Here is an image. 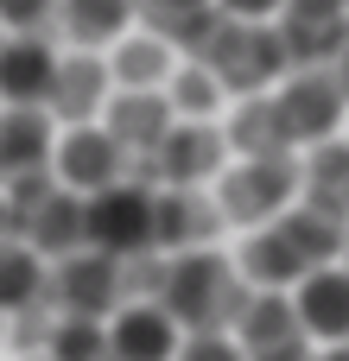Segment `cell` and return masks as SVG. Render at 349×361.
<instances>
[{
	"label": "cell",
	"instance_id": "6da1fadb",
	"mask_svg": "<svg viewBox=\"0 0 349 361\" xmlns=\"http://www.w3.org/2000/svg\"><path fill=\"white\" fill-rule=\"evenodd\" d=\"M159 305L184 336L203 330H235L242 305H248V279L235 273V260L191 247V254H165V279H159Z\"/></svg>",
	"mask_w": 349,
	"mask_h": 361
},
{
	"label": "cell",
	"instance_id": "7a4b0ae2",
	"mask_svg": "<svg viewBox=\"0 0 349 361\" xmlns=\"http://www.w3.org/2000/svg\"><path fill=\"white\" fill-rule=\"evenodd\" d=\"M153 197L159 190H140V184H108L95 197H83V247L108 254V260H140V254H159L153 247Z\"/></svg>",
	"mask_w": 349,
	"mask_h": 361
},
{
	"label": "cell",
	"instance_id": "3957f363",
	"mask_svg": "<svg viewBox=\"0 0 349 361\" xmlns=\"http://www.w3.org/2000/svg\"><path fill=\"white\" fill-rule=\"evenodd\" d=\"M292 190H299V159L280 152V159H242L223 171V190H216V209L223 222H248V228H267L292 209Z\"/></svg>",
	"mask_w": 349,
	"mask_h": 361
},
{
	"label": "cell",
	"instance_id": "277c9868",
	"mask_svg": "<svg viewBox=\"0 0 349 361\" xmlns=\"http://www.w3.org/2000/svg\"><path fill=\"white\" fill-rule=\"evenodd\" d=\"M273 108H280V127H286L292 146H324V140H337V121H343L349 102H343V89L331 82L324 63H299V70L280 76Z\"/></svg>",
	"mask_w": 349,
	"mask_h": 361
},
{
	"label": "cell",
	"instance_id": "5b68a950",
	"mask_svg": "<svg viewBox=\"0 0 349 361\" xmlns=\"http://www.w3.org/2000/svg\"><path fill=\"white\" fill-rule=\"evenodd\" d=\"M45 298L64 311V317H89V324H108L121 305H127V286H121V260L95 254V247H76L70 260L51 267V286Z\"/></svg>",
	"mask_w": 349,
	"mask_h": 361
},
{
	"label": "cell",
	"instance_id": "8992f818",
	"mask_svg": "<svg viewBox=\"0 0 349 361\" xmlns=\"http://www.w3.org/2000/svg\"><path fill=\"white\" fill-rule=\"evenodd\" d=\"M51 178H57L70 197H95V190H108V184L127 178V152L108 140L102 121H89V127H64L57 146H51Z\"/></svg>",
	"mask_w": 349,
	"mask_h": 361
},
{
	"label": "cell",
	"instance_id": "52a82bcc",
	"mask_svg": "<svg viewBox=\"0 0 349 361\" xmlns=\"http://www.w3.org/2000/svg\"><path fill=\"white\" fill-rule=\"evenodd\" d=\"M248 361H305V330H299V311H292V292H248L235 330Z\"/></svg>",
	"mask_w": 349,
	"mask_h": 361
},
{
	"label": "cell",
	"instance_id": "ba28073f",
	"mask_svg": "<svg viewBox=\"0 0 349 361\" xmlns=\"http://www.w3.org/2000/svg\"><path fill=\"white\" fill-rule=\"evenodd\" d=\"M223 165H229V140H223L216 121H178V127L165 133V146L153 152V171H159L165 190H197V184L216 178Z\"/></svg>",
	"mask_w": 349,
	"mask_h": 361
},
{
	"label": "cell",
	"instance_id": "9c48e42d",
	"mask_svg": "<svg viewBox=\"0 0 349 361\" xmlns=\"http://www.w3.org/2000/svg\"><path fill=\"white\" fill-rule=\"evenodd\" d=\"M102 127H108V140L134 159V152H159L165 146V133L178 127V114H172V102H165V89H114L108 95V108H102Z\"/></svg>",
	"mask_w": 349,
	"mask_h": 361
},
{
	"label": "cell",
	"instance_id": "30bf717a",
	"mask_svg": "<svg viewBox=\"0 0 349 361\" xmlns=\"http://www.w3.org/2000/svg\"><path fill=\"white\" fill-rule=\"evenodd\" d=\"M114 95V76H108V57L95 51H76V57H57V82L45 95V114L64 121V127H89Z\"/></svg>",
	"mask_w": 349,
	"mask_h": 361
},
{
	"label": "cell",
	"instance_id": "8fae6325",
	"mask_svg": "<svg viewBox=\"0 0 349 361\" xmlns=\"http://www.w3.org/2000/svg\"><path fill=\"white\" fill-rule=\"evenodd\" d=\"M292 311H299V330H305L312 343H324V349L349 343V267L331 260V267L305 273V279L292 286Z\"/></svg>",
	"mask_w": 349,
	"mask_h": 361
},
{
	"label": "cell",
	"instance_id": "7c38bea8",
	"mask_svg": "<svg viewBox=\"0 0 349 361\" xmlns=\"http://www.w3.org/2000/svg\"><path fill=\"white\" fill-rule=\"evenodd\" d=\"M57 82V51L38 32H6L0 38V108H45Z\"/></svg>",
	"mask_w": 349,
	"mask_h": 361
},
{
	"label": "cell",
	"instance_id": "4fadbf2b",
	"mask_svg": "<svg viewBox=\"0 0 349 361\" xmlns=\"http://www.w3.org/2000/svg\"><path fill=\"white\" fill-rule=\"evenodd\" d=\"M184 343V330L165 317L159 298H127L108 317V355L114 361H172Z\"/></svg>",
	"mask_w": 349,
	"mask_h": 361
},
{
	"label": "cell",
	"instance_id": "5bb4252c",
	"mask_svg": "<svg viewBox=\"0 0 349 361\" xmlns=\"http://www.w3.org/2000/svg\"><path fill=\"white\" fill-rule=\"evenodd\" d=\"M19 241L38 254V260H70L83 247V197H70L64 184H51L32 209H19Z\"/></svg>",
	"mask_w": 349,
	"mask_h": 361
},
{
	"label": "cell",
	"instance_id": "9a60e30c",
	"mask_svg": "<svg viewBox=\"0 0 349 361\" xmlns=\"http://www.w3.org/2000/svg\"><path fill=\"white\" fill-rule=\"evenodd\" d=\"M51 127L57 121L45 108H0V184L51 171V146H57Z\"/></svg>",
	"mask_w": 349,
	"mask_h": 361
},
{
	"label": "cell",
	"instance_id": "2e32d148",
	"mask_svg": "<svg viewBox=\"0 0 349 361\" xmlns=\"http://www.w3.org/2000/svg\"><path fill=\"white\" fill-rule=\"evenodd\" d=\"M223 228V209L203 203L197 190H159L153 197V247L159 254H191Z\"/></svg>",
	"mask_w": 349,
	"mask_h": 361
},
{
	"label": "cell",
	"instance_id": "e0dca14e",
	"mask_svg": "<svg viewBox=\"0 0 349 361\" xmlns=\"http://www.w3.org/2000/svg\"><path fill=\"white\" fill-rule=\"evenodd\" d=\"M178 70V57H172V44L159 38V32H127V38H114V57H108V76H114V89H165V76Z\"/></svg>",
	"mask_w": 349,
	"mask_h": 361
},
{
	"label": "cell",
	"instance_id": "ac0fdd59",
	"mask_svg": "<svg viewBox=\"0 0 349 361\" xmlns=\"http://www.w3.org/2000/svg\"><path fill=\"white\" fill-rule=\"evenodd\" d=\"M45 286H51L45 260L25 241H0V317H19V311L45 305Z\"/></svg>",
	"mask_w": 349,
	"mask_h": 361
},
{
	"label": "cell",
	"instance_id": "d6986e66",
	"mask_svg": "<svg viewBox=\"0 0 349 361\" xmlns=\"http://www.w3.org/2000/svg\"><path fill=\"white\" fill-rule=\"evenodd\" d=\"M57 13H64L70 44H76V51H95V44L127 38V13H134V0H64Z\"/></svg>",
	"mask_w": 349,
	"mask_h": 361
},
{
	"label": "cell",
	"instance_id": "ffe728a7",
	"mask_svg": "<svg viewBox=\"0 0 349 361\" xmlns=\"http://www.w3.org/2000/svg\"><path fill=\"white\" fill-rule=\"evenodd\" d=\"M229 146H242V159H280V152H292V140H286V127H280V108H273V95H254L235 121H229V133H223Z\"/></svg>",
	"mask_w": 349,
	"mask_h": 361
},
{
	"label": "cell",
	"instance_id": "44dd1931",
	"mask_svg": "<svg viewBox=\"0 0 349 361\" xmlns=\"http://www.w3.org/2000/svg\"><path fill=\"white\" fill-rule=\"evenodd\" d=\"M223 76L203 63V57H191V63H178L172 76H165V102H172V114L178 121H210L216 108H223Z\"/></svg>",
	"mask_w": 349,
	"mask_h": 361
},
{
	"label": "cell",
	"instance_id": "7402d4cb",
	"mask_svg": "<svg viewBox=\"0 0 349 361\" xmlns=\"http://www.w3.org/2000/svg\"><path fill=\"white\" fill-rule=\"evenodd\" d=\"M134 6H140L146 32H159L165 44L172 38H197V32L216 25V0H134Z\"/></svg>",
	"mask_w": 349,
	"mask_h": 361
},
{
	"label": "cell",
	"instance_id": "603a6c76",
	"mask_svg": "<svg viewBox=\"0 0 349 361\" xmlns=\"http://www.w3.org/2000/svg\"><path fill=\"white\" fill-rule=\"evenodd\" d=\"M51 361H114L108 355V324H89V317H57L51 324Z\"/></svg>",
	"mask_w": 349,
	"mask_h": 361
},
{
	"label": "cell",
	"instance_id": "cb8c5ba5",
	"mask_svg": "<svg viewBox=\"0 0 349 361\" xmlns=\"http://www.w3.org/2000/svg\"><path fill=\"white\" fill-rule=\"evenodd\" d=\"M172 361H248V355H242V343L229 330H203V336H184Z\"/></svg>",
	"mask_w": 349,
	"mask_h": 361
},
{
	"label": "cell",
	"instance_id": "d4e9b609",
	"mask_svg": "<svg viewBox=\"0 0 349 361\" xmlns=\"http://www.w3.org/2000/svg\"><path fill=\"white\" fill-rule=\"evenodd\" d=\"M64 0H0V25L6 32H38L45 13H57Z\"/></svg>",
	"mask_w": 349,
	"mask_h": 361
},
{
	"label": "cell",
	"instance_id": "484cf974",
	"mask_svg": "<svg viewBox=\"0 0 349 361\" xmlns=\"http://www.w3.org/2000/svg\"><path fill=\"white\" fill-rule=\"evenodd\" d=\"M223 19H242V25H273L286 13V0H216Z\"/></svg>",
	"mask_w": 349,
	"mask_h": 361
},
{
	"label": "cell",
	"instance_id": "4316f807",
	"mask_svg": "<svg viewBox=\"0 0 349 361\" xmlns=\"http://www.w3.org/2000/svg\"><path fill=\"white\" fill-rule=\"evenodd\" d=\"M324 70H331V82L343 89V102H349V38H343V44H337V57H331Z\"/></svg>",
	"mask_w": 349,
	"mask_h": 361
},
{
	"label": "cell",
	"instance_id": "83f0119b",
	"mask_svg": "<svg viewBox=\"0 0 349 361\" xmlns=\"http://www.w3.org/2000/svg\"><path fill=\"white\" fill-rule=\"evenodd\" d=\"M0 241H19V222H13V203H6V190H0Z\"/></svg>",
	"mask_w": 349,
	"mask_h": 361
},
{
	"label": "cell",
	"instance_id": "f1b7e54d",
	"mask_svg": "<svg viewBox=\"0 0 349 361\" xmlns=\"http://www.w3.org/2000/svg\"><path fill=\"white\" fill-rule=\"evenodd\" d=\"M324 361H349V343H337V349H331V355H324Z\"/></svg>",
	"mask_w": 349,
	"mask_h": 361
},
{
	"label": "cell",
	"instance_id": "f546056e",
	"mask_svg": "<svg viewBox=\"0 0 349 361\" xmlns=\"http://www.w3.org/2000/svg\"><path fill=\"white\" fill-rule=\"evenodd\" d=\"M25 361H51V355H45V349H38V355H25Z\"/></svg>",
	"mask_w": 349,
	"mask_h": 361
},
{
	"label": "cell",
	"instance_id": "4dcf8cb0",
	"mask_svg": "<svg viewBox=\"0 0 349 361\" xmlns=\"http://www.w3.org/2000/svg\"><path fill=\"white\" fill-rule=\"evenodd\" d=\"M343 267H349V235H343Z\"/></svg>",
	"mask_w": 349,
	"mask_h": 361
},
{
	"label": "cell",
	"instance_id": "1f68e13d",
	"mask_svg": "<svg viewBox=\"0 0 349 361\" xmlns=\"http://www.w3.org/2000/svg\"><path fill=\"white\" fill-rule=\"evenodd\" d=\"M0 336H6V317H0Z\"/></svg>",
	"mask_w": 349,
	"mask_h": 361
},
{
	"label": "cell",
	"instance_id": "d6a6232c",
	"mask_svg": "<svg viewBox=\"0 0 349 361\" xmlns=\"http://www.w3.org/2000/svg\"><path fill=\"white\" fill-rule=\"evenodd\" d=\"M343 19H349V0H343Z\"/></svg>",
	"mask_w": 349,
	"mask_h": 361
}]
</instances>
